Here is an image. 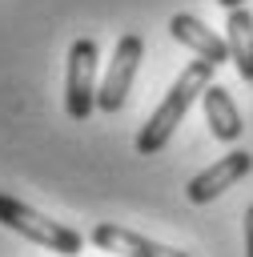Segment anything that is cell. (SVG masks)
<instances>
[{
  "label": "cell",
  "instance_id": "cell-3",
  "mask_svg": "<svg viewBox=\"0 0 253 257\" xmlns=\"http://www.w3.org/2000/svg\"><path fill=\"white\" fill-rule=\"evenodd\" d=\"M96 40L76 36L68 44V72H64V112L72 120H88L96 108Z\"/></svg>",
  "mask_w": 253,
  "mask_h": 257
},
{
  "label": "cell",
  "instance_id": "cell-10",
  "mask_svg": "<svg viewBox=\"0 0 253 257\" xmlns=\"http://www.w3.org/2000/svg\"><path fill=\"white\" fill-rule=\"evenodd\" d=\"M245 257H253V205L245 209Z\"/></svg>",
  "mask_w": 253,
  "mask_h": 257
},
{
  "label": "cell",
  "instance_id": "cell-9",
  "mask_svg": "<svg viewBox=\"0 0 253 257\" xmlns=\"http://www.w3.org/2000/svg\"><path fill=\"white\" fill-rule=\"evenodd\" d=\"M225 40H229V60L237 64V76L253 84V12L245 4L241 8H229Z\"/></svg>",
  "mask_w": 253,
  "mask_h": 257
},
{
  "label": "cell",
  "instance_id": "cell-4",
  "mask_svg": "<svg viewBox=\"0 0 253 257\" xmlns=\"http://www.w3.org/2000/svg\"><path fill=\"white\" fill-rule=\"evenodd\" d=\"M141 60H145V40H141L137 32H124V36L116 40L112 60H108V68H104V80H100V88H96V108H100V112H120V108H124Z\"/></svg>",
  "mask_w": 253,
  "mask_h": 257
},
{
  "label": "cell",
  "instance_id": "cell-2",
  "mask_svg": "<svg viewBox=\"0 0 253 257\" xmlns=\"http://www.w3.org/2000/svg\"><path fill=\"white\" fill-rule=\"evenodd\" d=\"M0 225L12 229V233H20V237H28L32 245H44L48 253H64V257H76L80 245H84V237L76 229L60 225V221H48L32 205L16 201L12 193H0Z\"/></svg>",
  "mask_w": 253,
  "mask_h": 257
},
{
  "label": "cell",
  "instance_id": "cell-7",
  "mask_svg": "<svg viewBox=\"0 0 253 257\" xmlns=\"http://www.w3.org/2000/svg\"><path fill=\"white\" fill-rule=\"evenodd\" d=\"M169 32H173V40L177 44H185L189 52H197L201 60H209V64H225L229 60V40L225 36H217L213 28H205L197 16H189V12H177L173 20H169Z\"/></svg>",
  "mask_w": 253,
  "mask_h": 257
},
{
  "label": "cell",
  "instance_id": "cell-6",
  "mask_svg": "<svg viewBox=\"0 0 253 257\" xmlns=\"http://www.w3.org/2000/svg\"><path fill=\"white\" fill-rule=\"evenodd\" d=\"M88 237H92V245H100L104 253H120V257H189V253H181V249H173V245H161V241H153V237H145V233L120 229V225H108V221H100Z\"/></svg>",
  "mask_w": 253,
  "mask_h": 257
},
{
  "label": "cell",
  "instance_id": "cell-8",
  "mask_svg": "<svg viewBox=\"0 0 253 257\" xmlns=\"http://www.w3.org/2000/svg\"><path fill=\"white\" fill-rule=\"evenodd\" d=\"M201 104H205V120H209V133H213L217 141L233 145V141L245 133V124H241V112H237V104H233L229 88H221V84H209V88L201 92Z\"/></svg>",
  "mask_w": 253,
  "mask_h": 257
},
{
  "label": "cell",
  "instance_id": "cell-1",
  "mask_svg": "<svg viewBox=\"0 0 253 257\" xmlns=\"http://www.w3.org/2000/svg\"><path fill=\"white\" fill-rule=\"evenodd\" d=\"M213 72H217V64H209V60H201V56L181 68V76L169 84L165 100L149 112V120H145L141 133H137V153H141V157H153V153H161V149L169 145V137L177 133V124L185 120V112L193 108V100L213 84Z\"/></svg>",
  "mask_w": 253,
  "mask_h": 257
},
{
  "label": "cell",
  "instance_id": "cell-11",
  "mask_svg": "<svg viewBox=\"0 0 253 257\" xmlns=\"http://www.w3.org/2000/svg\"><path fill=\"white\" fill-rule=\"evenodd\" d=\"M217 4H221V8H241L245 0H217Z\"/></svg>",
  "mask_w": 253,
  "mask_h": 257
},
{
  "label": "cell",
  "instance_id": "cell-5",
  "mask_svg": "<svg viewBox=\"0 0 253 257\" xmlns=\"http://www.w3.org/2000/svg\"><path fill=\"white\" fill-rule=\"evenodd\" d=\"M253 169V157L245 153V149H233V153H225V157H217L209 169H201L193 181H189V189H185V197L193 201V205H209V201H217L225 189H233L245 173Z\"/></svg>",
  "mask_w": 253,
  "mask_h": 257
}]
</instances>
